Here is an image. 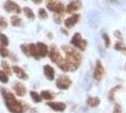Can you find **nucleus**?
<instances>
[{
	"label": "nucleus",
	"mask_w": 126,
	"mask_h": 113,
	"mask_svg": "<svg viewBox=\"0 0 126 113\" xmlns=\"http://www.w3.org/2000/svg\"><path fill=\"white\" fill-rule=\"evenodd\" d=\"M61 48L64 54L63 59L67 68V72H75L80 67L82 62L81 53L77 49H75V47L66 45V44L62 45Z\"/></svg>",
	"instance_id": "1"
},
{
	"label": "nucleus",
	"mask_w": 126,
	"mask_h": 113,
	"mask_svg": "<svg viewBox=\"0 0 126 113\" xmlns=\"http://www.w3.org/2000/svg\"><path fill=\"white\" fill-rule=\"evenodd\" d=\"M1 94L4 99L8 110L11 113H24L27 110V106L19 101L14 93L5 88H1Z\"/></svg>",
	"instance_id": "2"
},
{
	"label": "nucleus",
	"mask_w": 126,
	"mask_h": 113,
	"mask_svg": "<svg viewBox=\"0 0 126 113\" xmlns=\"http://www.w3.org/2000/svg\"><path fill=\"white\" fill-rule=\"evenodd\" d=\"M48 56H49V59L51 61L55 63L60 69L63 70V72H67V68H66V65L64 62L63 56H62L60 51H59V48L56 45H51L50 46L49 52H48Z\"/></svg>",
	"instance_id": "3"
},
{
	"label": "nucleus",
	"mask_w": 126,
	"mask_h": 113,
	"mask_svg": "<svg viewBox=\"0 0 126 113\" xmlns=\"http://www.w3.org/2000/svg\"><path fill=\"white\" fill-rule=\"evenodd\" d=\"M71 44L73 47L79 49L80 51H84L87 46V41L82 39V35L79 32H77L73 35V37L71 39Z\"/></svg>",
	"instance_id": "4"
},
{
	"label": "nucleus",
	"mask_w": 126,
	"mask_h": 113,
	"mask_svg": "<svg viewBox=\"0 0 126 113\" xmlns=\"http://www.w3.org/2000/svg\"><path fill=\"white\" fill-rule=\"evenodd\" d=\"M55 85L59 90H65L70 88V86L72 85V80L70 79V77L66 75H61L57 77Z\"/></svg>",
	"instance_id": "5"
},
{
	"label": "nucleus",
	"mask_w": 126,
	"mask_h": 113,
	"mask_svg": "<svg viewBox=\"0 0 126 113\" xmlns=\"http://www.w3.org/2000/svg\"><path fill=\"white\" fill-rule=\"evenodd\" d=\"M47 8L49 11L53 12L54 14L63 15V13L65 12V7L62 2H58V1L49 2L47 4Z\"/></svg>",
	"instance_id": "6"
},
{
	"label": "nucleus",
	"mask_w": 126,
	"mask_h": 113,
	"mask_svg": "<svg viewBox=\"0 0 126 113\" xmlns=\"http://www.w3.org/2000/svg\"><path fill=\"white\" fill-rule=\"evenodd\" d=\"M4 10L6 11L7 12L9 13H13V14H16L18 15L22 12V9L21 7L19 6L16 2H14L13 0H7L6 2L4 3L3 5Z\"/></svg>",
	"instance_id": "7"
},
{
	"label": "nucleus",
	"mask_w": 126,
	"mask_h": 113,
	"mask_svg": "<svg viewBox=\"0 0 126 113\" xmlns=\"http://www.w3.org/2000/svg\"><path fill=\"white\" fill-rule=\"evenodd\" d=\"M104 74H105V70H104L102 63H101L100 59H97L96 65H95L94 73H93V76H94L95 80L101 81V79L103 78V76H104Z\"/></svg>",
	"instance_id": "8"
},
{
	"label": "nucleus",
	"mask_w": 126,
	"mask_h": 113,
	"mask_svg": "<svg viewBox=\"0 0 126 113\" xmlns=\"http://www.w3.org/2000/svg\"><path fill=\"white\" fill-rule=\"evenodd\" d=\"M82 6V3L81 0H73L65 7V12L68 14H74L75 11H78L79 10H81Z\"/></svg>",
	"instance_id": "9"
},
{
	"label": "nucleus",
	"mask_w": 126,
	"mask_h": 113,
	"mask_svg": "<svg viewBox=\"0 0 126 113\" xmlns=\"http://www.w3.org/2000/svg\"><path fill=\"white\" fill-rule=\"evenodd\" d=\"M13 90L14 93L19 97H23L27 93V88L22 82L16 81L13 84Z\"/></svg>",
	"instance_id": "10"
},
{
	"label": "nucleus",
	"mask_w": 126,
	"mask_h": 113,
	"mask_svg": "<svg viewBox=\"0 0 126 113\" xmlns=\"http://www.w3.org/2000/svg\"><path fill=\"white\" fill-rule=\"evenodd\" d=\"M79 20H80V14H78V13H74L71 16L67 17L66 19H64L63 24H64L65 28L66 29L67 28H72L79 22Z\"/></svg>",
	"instance_id": "11"
},
{
	"label": "nucleus",
	"mask_w": 126,
	"mask_h": 113,
	"mask_svg": "<svg viewBox=\"0 0 126 113\" xmlns=\"http://www.w3.org/2000/svg\"><path fill=\"white\" fill-rule=\"evenodd\" d=\"M47 106L49 107L52 110H54L56 112H63L66 108V105L63 102H53V101H50V102L47 103Z\"/></svg>",
	"instance_id": "12"
},
{
	"label": "nucleus",
	"mask_w": 126,
	"mask_h": 113,
	"mask_svg": "<svg viewBox=\"0 0 126 113\" xmlns=\"http://www.w3.org/2000/svg\"><path fill=\"white\" fill-rule=\"evenodd\" d=\"M13 72L15 74V75L18 77L19 79H22V80H28L29 79V75L25 72V70L22 69L21 67H19L17 65H13L12 67Z\"/></svg>",
	"instance_id": "13"
},
{
	"label": "nucleus",
	"mask_w": 126,
	"mask_h": 113,
	"mask_svg": "<svg viewBox=\"0 0 126 113\" xmlns=\"http://www.w3.org/2000/svg\"><path fill=\"white\" fill-rule=\"evenodd\" d=\"M36 47H37V51L39 53L40 57H46L47 56H48V52H49V48L48 46L44 43L39 42L36 44Z\"/></svg>",
	"instance_id": "14"
},
{
	"label": "nucleus",
	"mask_w": 126,
	"mask_h": 113,
	"mask_svg": "<svg viewBox=\"0 0 126 113\" xmlns=\"http://www.w3.org/2000/svg\"><path fill=\"white\" fill-rule=\"evenodd\" d=\"M44 75L45 76L47 77V80H49V81H52V80H54V77H55V70L54 68L50 66V65H45L44 66Z\"/></svg>",
	"instance_id": "15"
},
{
	"label": "nucleus",
	"mask_w": 126,
	"mask_h": 113,
	"mask_svg": "<svg viewBox=\"0 0 126 113\" xmlns=\"http://www.w3.org/2000/svg\"><path fill=\"white\" fill-rule=\"evenodd\" d=\"M86 103L90 107H97L101 104V99L97 96H90L87 98Z\"/></svg>",
	"instance_id": "16"
},
{
	"label": "nucleus",
	"mask_w": 126,
	"mask_h": 113,
	"mask_svg": "<svg viewBox=\"0 0 126 113\" xmlns=\"http://www.w3.org/2000/svg\"><path fill=\"white\" fill-rule=\"evenodd\" d=\"M29 49H30V55L32 56L34 59H40L41 57L39 56V53L37 51V47L35 44H29Z\"/></svg>",
	"instance_id": "17"
},
{
	"label": "nucleus",
	"mask_w": 126,
	"mask_h": 113,
	"mask_svg": "<svg viewBox=\"0 0 126 113\" xmlns=\"http://www.w3.org/2000/svg\"><path fill=\"white\" fill-rule=\"evenodd\" d=\"M22 11H23V12H24V14H25V16L28 19L33 20V19L35 18V14H34L33 11H32L30 7H24Z\"/></svg>",
	"instance_id": "18"
},
{
	"label": "nucleus",
	"mask_w": 126,
	"mask_h": 113,
	"mask_svg": "<svg viewBox=\"0 0 126 113\" xmlns=\"http://www.w3.org/2000/svg\"><path fill=\"white\" fill-rule=\"evenodd\" d=\"M120 89H121V86L118 85V86H116V87H113V88L109 90V92H108V99H109V101H111V102H114V101H115L116 92H117L119 90H120Z\"/></svg>",
	"instance_id": "19"
},
{
	"label": "nucleus",
	"mask_w": 126,
	"mask_h": 113,
	"mask_svg": "<svg viewBox=\"0 0 126 113\" xmlns=\"http://www.w3.org/2000/svg\"><path fill=\"white\" fill-rule=\"evenodd\" d=\"M11 24H12L13 26L18 27V26H20L21 24H22V19L20 18L18 15L14 14V15H13V16L11 17Z\"/></svg>",
	"instance_id": "20"
},
{
	"label": "nucleus",
	"mask_w": 126,
	"mask_h": 113,
	"mask_svg": "<svg viewBox=\"0 0 126 113\" xmlns=\"http://www.w3.org/2000/svg\"><path fill=\"white\" fill-rule=\"evenodd\" d=\"M1 67H2L3 71H4L8 75H11L12 74H13L12 67L9 65V63L7 62L6 60H2V61H1Z\"/></svg>",
	"instance_id": "21"
},
{
	"label": "nucleus",
	"mask_w": 126,
	"mask_h": 113,
	"mask_svg": "<svg viewBox=\"0 0 126 113\" xmlns=\"http://www.w3.org/2000/svg\"><path fill=\"white\" fill-rule=\"evenodd\" d=\"M30 95H31L32 101H33L34 103H41V101L43 100L42 97H41V94L38 93L37 91L32 90V91H30Z\"/></svg>",
	"instance_id": "22"
},
{
	"label": "nucleus",
	"mask_w": 126,
	"mask_h": 113,
	"mask_svg": "<svg viewBox=\"0 0 126 113\" xmlns=\"http://www.w3.org/2000/svg\"><path fill=\"white\" fill-rule=\"evenodd\" d=\"M40 94H41L42 99H44V100L52 101V99L54 98V95L51 93L50 91H48V90H42Z\"/></svg>",
	"instance_id": "23"
},
{
	"label": "nucleus",
	"mask_w": 126,
	"mask_h": 113,
	"mask_svg": "<svg viewBox=\"0 0 126 113\" xmlns=\"http://www.w3.org/2000/svg\"><path fill=\"white\" fill-rule=\"evenodd\" d=\"M38 17L42 20H46L48 17V14L47 12V11L45 10V8H40L38 11Z\"/></svg>",
	"instance_id": "24"
},
{
	"label": "nucleus",
	"mask_w": 126,
	"mask_h": 113,
	"mask_svg": "<svg viewBox=\"0 0 126 113\" xmlns=\"http://www.w3.org/2000/svg\"><path fill=\"white\" fill-rule=\"evenodd\" d=\"M0 56L2 57H7L10 56V51L7 48V46H4L2 44H0Z\"/></svg>",
	"instance_id": "25"
},
{
	"label": "nucleus",
	"mask_w": 126,
	"mask_h": 113,
	"mask_svg": "<svg viewBox=\"0 0 126 113\" xmlns=\"http://www.w3.org/2000/svg\"><path fill=\"white\" fill-rule=\"evenodd\" d=\"M115 49L117 51H120V52L126 53V46L123 44L122 42H117L115 44Z\"/></svg>",
	"instance_id": "26"
},
{
	"label": "nucleus",
	"mask_w": 126,
	"mask_h": 113,
	"mask_svg": "<svg viewBox=\"0 0 126 113\" xmlns=\"http://www.w3.org/2000/svg\"><path fill=\"white\" fill-rule=\"evenodd\" d=\"M9 44H10L9 38L7 37L5 34H3V33L0 32V44H2V45H4V46H8Z\"/></svg>",
	"instance_id": "27"
},
{
	"label": "nucleus",
	"mask_w": 126,
	"mask_h": 113,
	"mask_svg": "<svg viewBox=\"0 0 126 113\" xmlns=\"http://www.w3.org/2000/svg\"><path fill=\"white\" fill-rule=\"evenodd\" d=\"M0 82L3 84H7L9 82V75L3 70L0 71Z\"/></svg>",
	"instance_id": "28"
},
{
	"label": "nucleus",
	"mask_w": 126,
	"mask_h": 113,
	"mask_svg": "<svg viewBox=\"0 0 126 113\" xmlns=\"http://www.w3.org/2000/svg\"><path fill=\"white\" fill-rule=\"evenodd\" d=\"M20 48H21V51L23 52V54L25 55L26 56L30 57L31 55H30V49H29V44H21L20 45Z\"/></svg>",
	"instance_id": "29"
},
{
	"label": "nucleus",
	"mask_w": 126,
	"mask_h": 113,
	"mask_svg": "<svg viewBox=\"0 0 126 113\" xmlns=\"http://www.w3.org/2000/svg\"><path fill=\"white\" fill-rule=\"evenodd\" d=\"M102 39H103V42H104V44H105V47L108 48L111 45V40H110L109 35L106 34V33H103L102 34Z\"/></svg>",
	"instance_id": "30"
},
{
	"label": "nucleus",
	"mask_w": 126,
	"mask_h": 113,
	"mask_svg": "<svg viewBox=\"0 0 126 113\" xmlns=\"http://www.w3.org/2000/svg\"><path fill=\"white\" fill-rule=\"evenodd\" d=\"M7 26H8V22L6 21V19L3 16H0V28L5 29Z\"/></svg>",
	"instance_id": "31"
},
{
	"label": "nucleus",
	"mask_w": 126,
	"mask_h": 113,
	"mask_svg": "<svg viewBox=\"0 0 126 113\" xmlns=\"http://www.w3.org/2000/svg\"><path fill=\"white\" fill-rule=\"evenodd\" d=\"M113 113H123L122 112V108L120 107V105H119V104H116V105H115L114 109H113Z\"/></svg>",
	"instance_id": "32"
},
{
	"label": "nucleus",
	"mask_w": 126,
	"mask_h": 113,
	"mask_svg": "<svg viewBox=\"0 0 126 113\" xmlns=\"http://www.w3.org/2000/svg\"><path fill=\"white\" fill-rule=\"evenodd\" d=\"M53 18H54V22L56 24H61L62 23V15H60V14H54Z\"/></svg>",
	"instance_id": "33"
},
{
	"label": "nucleus",
	"mask_w": 126,
	"mask_h": 113,
	"mask_svg": "<svg viewBox=\"0 0 126 113\" xmlns=\"http://www.w3.org/2000/svg\"><path fill=\"white\" fill-rule=\"evenodd\" d=\"M32 2L34 3V4H37V5H39V4H41L42 2H43V0H32Z\"/></svg>",
	"instance_id": "34"
},
{
	"label": "nucleus",
	"mask_w": 126,
	"mask_h": 113,
	"mask_svg": "<svg viewBox=\"0 0 126 113\" xmlns=\"http://www.w3.org/2000/svg\"><path fill=\"white\" fill-rule=\"evenodd\" d=\"M115 36L118 38H120V39H121V34H120V31H116L115 32Z\"/></svg>",
	"instance_id": "35"
},
{
	"label": "nucleus",
	"mask_w": 126,
	"mask_h": 113,
	"mask_svg": "<svg viewBox=\"0 0 126 113\" xmlns=\"http://www.w3.org/2000/svg\"><path fill=\"white\" fill-rule=\"evenodd\" d=\"M61 31L63 32L64 35H68V32H67V30H66V29H64V28H61Z\"/></svg>",
	"instance_id": "36"
},
{
	"label": "nucleus",
	"mask_w": 126,
	"mask_h": 113,
	"mask_svg": "<svg viewBox=\"0 0 126 113\" xmlns=\"http://www.w3.org/2000/svg\"><path fill=\"white\" fill-rule=\"evenodd\" d=\"M54 1H56V0H47V3H49V2H54Z\"/></svg>",
	"instance_id": "37"
},
{
	"label": "nucleus",
	"mask_w": 126,
	"mask_h": 113,
	"mask_svg": "<svg viewBox=\"0 0 126 113\" xmlns=\"http://www.w3.org/2000/svg\"><path fill=\"white\" fill-rule=\"evenodd\" d=\"M125 70H126V63H125Z\"/></svg>",
	"instance_id": "38"
}]
</instances>
